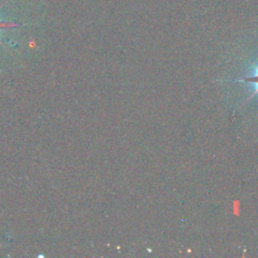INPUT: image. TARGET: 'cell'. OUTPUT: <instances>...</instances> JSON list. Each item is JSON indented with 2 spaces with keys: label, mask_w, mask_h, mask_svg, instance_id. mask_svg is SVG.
I'll return each instance as SVG.
<instances>
[{
  "label": "cell",
  "mask_w": 258,
  "mask_h": 258,
  "mask_svg": "<svg viewBox=\"0 0 258 258\" xmlns=\"http://www.w3.org/2000/svg\"><path fill=\"white\" fill-rule=\"evenodd\" d=\"M8 2V0H6L1 6H0V8H2L6 3ZM16 26H19V24L18 23H15V22H8V21H2V20H0V30L1 29H3V28H9V27H16ZM0 44L1 45H3V43L1 42V40H0Z\"/></svg>",
  "instance_id": "cell-2"
},
{
  "label": "cell",
  "mask_w": 258,
  "mask_h": 258,
  "mask_svg": "<svg viewBox=\"0 0 258 258\" xmlns=\"http://www.w3.org/2000/svg\"><path fill=\"white\" fill-rule=\"evenodd\" d=\"M233 82H245V83H249L252 84L254 86V90L252 92V94L250 95V97L248 98V100L246 102H248L250 99H252L256 94H258V64L253 67L252 73L250 76H247L243 79H237V80H233Z\"/></svg>",
  "instance_id": "cell-1"
}]
</instances>
